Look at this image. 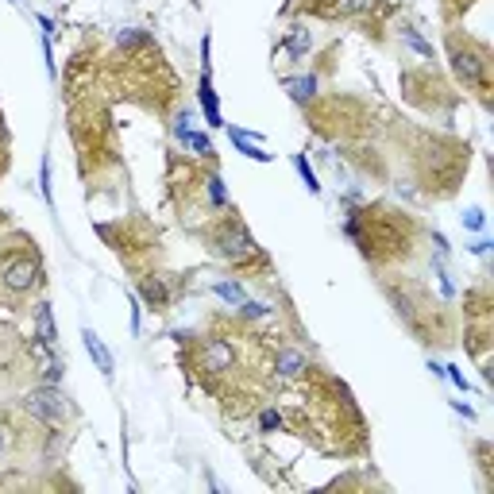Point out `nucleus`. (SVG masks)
<instances>
[{"instance_id":"16","label":"nucleus","mask_w":494,"mask_h":494,"mask_svg":"<svg viewBox=\"0 0 494 494\" xmlns=\"http://www.w3.org/2000/svg\"><path fill=\"white\" fill-rule=\"evenodd\" d=\"M293 170L302 174L305 190H309V193H321V182H317V174H313V167H309V159H305V155H293Z\"/></svg>"},{"instance_id":"1","label":"nucleus","mask_w":494,"mask_h":494,"mask_svg":"<svg viewBox=\"0 0 494 494\" xmlns=\"http://www.w3.org/2000/svg\"><path fill=\"white\" fill-rule=\"evenodd\" d=\"M209 255L220 263H247V259L259 255V247H255V236L247 232L240 220H228V224H220L217 232L209 236Z\"/></svg>"},{"instance_id":"2","label":"nucleus","mask_w":494,"mask_h":494,"mask_svg":"<svg viewBox=\"0 0 494 494\" xmlns=\"http://www.w3.org/2000/svg\"><path fill=\"white\" fill-rule=\"evenodd\" d=\"M43 286V263L39 255H12V259L0 263V290L8 298H27L31 290Z\"/></svg>"},{"instance_id":"21","label":"nucleus","mask_w":494,"mask_h":494,"mask_svg":"<svg viewBox=\"0 0 494 494\" xmlns=\"http://www.w3.org/2000/svg\"><path fill=\"white\" fill-rule=\"evenodd\" d=\"M371 8H375V0H336V12H344V16H360Z\"/></svg>"},{"instance_id":"27","label":"nucleus","mask_w":494,"mask_h":494,"mask_svg":"<svg viewBox=\"0 0 494 494\" xmlns=\"http://www.w3.org/2000/svg\"><path fill=\"white\" fill-rule=\"evenodd\" d=\"M190 124H193L190 112H178V116H174V128H170V132H174V139H178L182 132H190Z\"/></svg>"},{"instance_id":"6","label":"nucleus","mask_w":494,"mask_h":494,"mask_svg":"<svg viewBox=\"0 0 494 494\" xmlns=\"http://www.w3.org/2000/svg\"><path fill=\"white\" fill-rule=\"evenodd\" d=\"M197 101H201L205 124L224 128V112H220V101H217V89H213V74H209V70H201V82H197Z\"/></svg>"},{"instance_id":"30","label":"nucleus","mask_w":494,"mask_h":494,"mask_svg":"<svg viewBox=\"0 0 494 494\" xmlns=\"http://www.w3.org/2000/svg\"><path fill=\"white\" fill-rule=\"evenodd\" d=\"M456 413H463L468 421H475V410H471V406H463V402H456Z\"/></svg>"},{"instance_id":"15","label":"nucleus","mask_w":494,"mask_h":494,"mask_svg":"<svg viewBox=\"0 0 494 494\" xmlns=\"http://www.w3.org/2000/svg\"><path fill=\"white\" fill-rule=\"evenodd\" d=\"M178 143H182V147H190V151H197L201 159H205V155H213V143H209V135L193 132V128H190V132H182V135H178Z\"/></svg>"},{"instance_id":"5","label":"nucleus","mask_w":494,"mask_h":494,"mask_svg":"<svg viewBox=\"0 0 494 494\" xmlns=\"http://www.w3.org/2000/svg\"><path fill=\"white\" fill-rule=\"evenodd\" d=\"M236 363V348L228 340H205L201 344V371H232Z\"/></svg>"},{"instance_id":"31","label":"nucleus","mask_w":494,"mask_h":494,"mask_svg":"<svg viewBox=\"0 0 494 494\" xmlns=\"http://www.w3.org/2000/svg\"><path fill=\"white\" fill-rule=\"evenodd\" d=\"M4 448H8V429L0 425V456H4Z\"/></svg>"},{"instance_id":"29","label":"nucleus","mask_w":494,"mask_h":494,"mask_svg":"<svg viewBox=\"0 0 494 494\" xmlns=\"http://www.w3.org/2000/svg\"><path fill=\"white\" fill-rule=\"evenodd\" d=\"M486 252H491V240H479L475 247H471V255H486Z\"/></svg>"},{"instance_id":"7","label":"nucleus","mask_w":494,"mask_h":494,"mask_svg":"<svg viewBox=\"0 0 494 494\" xmlns=\"http://www.w3.org/2000/svg\"><path fill=\"white\" fill-rule=\"evenodd\" d=\"M82 340H85V352H89V360L97 363V371H101V375L112 383V375H116V360H112V352L105 348V340L93 332V328H82Z\"/></svg>"},{"instance_id":"9","label":"nucleus","mask_w":494,"mask_h":494,"mask_svg":"<svg viewBox=\"0 0 494 494\" xmlns=\"http://www.w3.org/2000/svg\"><path fill=\"white\" fill-rule=\"evenodd\" d=\"M139 302L147 305V309H167V305H170L167 282H162V278H155V275L139 278Z\"/></svg>"},{"instance_id":"25","label":"nucleus","mask_w":494,"mask_h":494,"mask_svg":"<svg viewBox=\"0 0 494 494\" xmlns=\"http://www.w3.org/2000/svg\"><path fill=\"white\" fill-rule=\"evenodd\" d=\"M143 39H147L143 27H128V31H120V47H132V43H143Z\"/></svg>"},{"instance_id":"26","label":"nucleus","mask_w":494,"mask_h":494,"mask_svg":"<svg viewBox=\"0 0 494 494\" xmlns=\"http://www.w3.org/2000/svg\"><path fill=\"white\" fill-rule=\"evenodd\" d=\"M444 378L456 386V390H468V378H463V371L460 367H444Z\"/></svg>"},{"instance_id":"20","label":"nucleus","mask_w":494,"mask_h":494,"mask_svg":"<svg viewBox=\"0 0 494 494\" xmlns=\"http://www.w3.org/2000/svg\"><path fill=\"white\" fill-rule=\"evenodd\" d=\"M463 228H468V232H483L486 228V213L479 209V205H471V209H463Z\"/></svg>"},{"instance_id":"14","label":"nucleus","mask_w":494,"mask_h":494,"mask_svg":"<svg viewBox=\"0 0 494 494\" xmlns=\"http://www.w3.org/2000/svg\"><path fill=\"white\" fill-rule=\"evenodd\" d=\"M309 47H313V35L305 31V27H293L290 39H286V51H290V59H302Z\"/></svg>"},{"instance_id":"13","label":"nucleus","mask_w":494,"mask_h":494,"mask_svg":"<svg viewBox=\"0 0 494 494\" xmlns=\"http://www.w3.org/2000/svg\"><path fill=\"white\" fill-rule=\"evenodd\" d=\"M213 293H217L220 302H228V305H240L243 298H247V290H243L236 278H220V282H213Z\"/></svg>"},{"instance_id":"22","label":"nucleus","mask_w":494,"mask_h":494,"mask_svg":"<svg viewBox=\"0 0 494 494\" xmlns=\"http://www.w3.org/2000/svg\"><path fill=\"white\" fill-rule=\"evenodd\" d=\"M406 43H410V47H413V51H417V54H425V59H433V43H425V39H421V35L417 31H413V27H406Z\"/></svg>"},{"instance_id":"17","label":"nucleus","mask_w":494,"mask_h":494,"mask_svg":"<svg viewBox=\"0 0 494 494\" xmlns=\"http://www.w3.org/2000/svg\"><path fill=\"white\" fill-rule=\"evenodd\" d=\"M39 190H43V201L54 205V190H51V155H43V162H39Z\"/></svg>"},{"instance_id":"24","label":"nucleus","mask_w":494,"mask_h":494,"mask_svg":"<svg viewBox=\"0 0 494 494\" xmlns=\"http://www.w3.org/2000/svg\"><path fill=\"white\" fill-rule=\"evenodd\" d=\"M259 429H263V433H275V429H282V417H278V410H263Z\"/></svg>"},{"instance_id":"18","label":"nucleus","mask_w":494,"mask_h":494,"mask_svg":"<svg viewBox=\"0 0 494 494\" xmlns=\"http://www.w3.org/2000/svg\"><path fill=\"white\" fill-rule=\"evenodd\" d=\"M205 185H209V201L217 205V209H224V205H228V190H224V178H220V174H209V182H205Z\"/></svg>"},{"instance_id":"28","label":"nucleus","mask_w":494,"mask_h":494,"mask_svg":"<svg viewBox=\"0 0 494 494\" xmlns=\"http://www.w3.org/2000/svg\"><path fill=\"white\" fill-rule=\"evenodd\" d=\"M139 309H143V305L132 302V336H139Z\"/></svg>"},{"instance_id":"8","label":"nucleus","mask_w":494,"mask_h":494,"mask_svg":"<svg viewBox=\"0 0 494 494\" xmlns=\"http://www.w3.org/2000/svg\"><path fill=\"white\" fill-rule=\"evenodd\" d=\"M275 371L282 378H302L305 371H309V355L298 352V348H282V352L275 355Z\"/></svg>"},{"instance_id":"10","label":"nucleus","mask_w":494,"mask_h":494,"mask_svg":"<svg viewBox=\"0 0 494 494\" xmlns=\"http://www.w3.org/2000/svg\"><path fill=\"white\" fill-rule=\"evenodd\" d=\"M35 332H39V340L47 344V348H54L59 344V328H54V309L47 302L35 305Z\"/></svg>"},{"instance_id":"19","label":"nucleus","mask_w":494,"mask_h":494,"mask_svg":"<svg viewBox=\"0 0 494 494\" xmlns=\"http://www.w3.org/2000/svg\"><path fill=\"white\" fill-rule=\"evenodd\" d=\"M240 313L247 321H263V317H270V305L267 302H252V298H243L240 302Z\"/></svg>"},{"instance_id":"23","label":"nucleus","mask_w":494,"mask_h":494,"mask_svg":"<svg viewBox=\"0 0 494 494\" xmlns=\"http://www.w3.org/2000/svg\"><path fill=\"white\" fill-rule=\"evenodd\" d=\"M62 375H66V363H62V360H51V363H47V371H43V383L54 386Z\"/></svg>"},{"instance_id":"11","label":"nucleus","mask_w":494,"mask_h":494,"mask_svg":"<svg viewBox=\"0 0 494 494\" xmlns=\"http://www.w3.org/2000/svg\"><path fill=\"white\" fill-rule=\"evenodd\" d=\"M228 135H232V147L240 155H247V159H255V162H270V155L263 151L259 143H255V135H247L243 128H228Z\"/></svg>"},{"instance_id":"4","label":"nucleus","mask_w":494,"mask_h":494,"mask_svg":"<svg viewBox=\"0 0 494 494\" xmlns=\"http://www.w3.org/2000/svg\"><path fill=\"white\" fill-rule=\"evenodd\" d=\"M452 70H456V77H460L463 85L483 89V82H486V54L463 43V47H456V51H452Z\"/></svg>"},{"instance_id":"3","label":"nucleus","mask_w":494,"mask_h":494,"mask_svg":"<svg viewBox=\"0 0 494 494\" xmlns=\"http://www.w3.org/2000/svg\"><path fill=\"white\" fill-rule=\"evenodd\" d=\"M20 406H24L27 417L43 421V425H62V421L70 417V402L66 394L59 390V386H35V390H27L24 398H20Z\"/></svg>"},{"instance_id":"12","label":"nucleus","mask_w":494,"mask_h":494,"mask_svg":"<svg viewBox=\"0 0 494 494\" xmlns=\"http://www.w3.org/2000/svg\"><path fill=\"white\" fill-rule=\"evenodd\" d=\"M286 89H290V97L293 101H313L317 97V77L313 74H298V77H286Z\"/></svg>"}]
</instances>
